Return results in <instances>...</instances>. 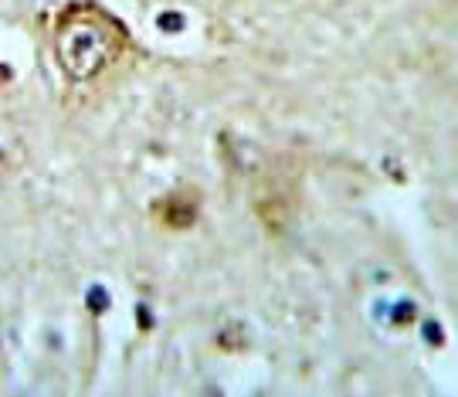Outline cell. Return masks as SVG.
<instances>
[{
	"mask_svg": "<svg viewBox=\"0 0 458 397\" xmlns=\"http://www.w3.org/2000/svg\"><path fill=\"white\" fill-rule=\"evenodd\" d=\"M51 48L68 79L92 82L126 48V28L98 4H68L55 21Z\"/></svg>",
	"mask_w": 458,
	"mask_h": 397,
	"instance_id": "cell-1",
	"label": "cell"
},
{
	"mask_svg": "<svg viewBox=\"0 0 458 397\" xmlns=\"http://www.w3.org/2000/svg\"><path fill=\"white\" fill-rule=\"evenodd\" d=\"M157 217L170 228H187V224H194V204L183 194H170L157 204Z\"/></svg>",
	"mask_w": 458,
	"mask_h": 397,
	"instance_id": "cell-2",
	"label": "cell"
}]
</instances>
